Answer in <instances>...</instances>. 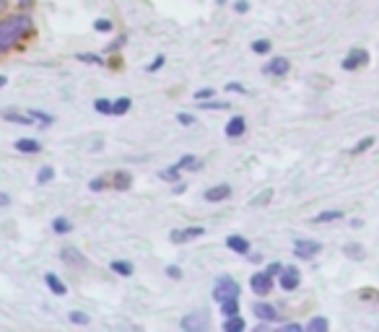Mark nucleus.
Returning a JSON list of instances; mask_svg holds the SVG:
<instances>
[{"label":"nucleus","instance_id":"50","mask_svg":"<svg viewBox=\"0 0 379 332\" xmlns=\"http://www.w3.org/2000/svg\"><path fill=\"white\" fill-rule=\"evenodd\" d=\"M8 203H11V197H8L6 193H0V208H6Z\"/></svg>","mask_w":379,"mask_h":332},{"label":"nucleus","instance_id":"31","mask_svg":"<svg viewBox=\"0 0 379 332\" xmlns=\"http://www.w3.org/2000/svg\"><path fill=\"white\" fill-rule=\"evenodd\" d=\"M94 109L101 112V115H112V101H109V99H97V101H94Z\"/></svg>","mask_w":379,"mask_h":332},{"label":"nucleus","instance_id":"19","mask_svg":"<svg viewBox=\"0 0 379 332\" xmlns=\"http://www.w3.org/2000/svg\"><path fill=\"white\" fill-rule=\"evenodd\" d=\"M343 252H346V257H351V260H364L367 257V252H364V246L361 244H346L343 246Z\"/></svg>","mask_w":379,"mask_h":332},{"label":"nucleus","instance_id":"22","mask_svg":"<svg viewBox=\"0 0 379 332\" xmlns=\"http://www.w3.org/2000/svg\"><path fill=\"white\" fill-rule=\"evenodd\" d=\"M221 311H224V317H234V314H239V301L237 299L221 301Z\"/></svg>","mask_w":379,"mask_h":332},{"label":"nucleus","instance_id":"25","mask_svg":"<svg viewBox=\"0 0 379 332\" xmlns=\"http://www.w3.org/2000/svg\"><path fill=\"white\" fill-rule=\"evenodd\" d=\"M130 184H133V177L128 172H117V174H115V187H117V190H128Z\"/></svg>","mask_w":379,"mask_h":332},{"label":"nucleus","instance_id":"47","mask_svg":"<svg viewBox=\"0 0 379 332\" xmlns=\"http://www.w3.org/2000/svg\"><path fill=\"white\" fill-rule=\"evenodd\" d=\"M162 65H164V57H162V55H159V57H156V60H153V63H151V68H148V70H151V73H156V70H159Z\"/></svg>","mask_w":379,"mask_h":332},{"label":"nucleus","instance_id":"36","mask_svg":"<svg viewBox=\"0 0 379 332\" xmlns=\"http://www.w3.org/2000/svg\"><path fill=\"white\" fill-rule=\"evenodd\" d=\"M29 115H32V117L37 119V122H44V125H52V117H50V115H44V112H37V109H34V112H29Z\"/></svg>","mask_w":379,"mask_h":332},{"label":"nucleus","instance_id":"10","mask_svg":"<svg viewBox=\"0 0 379 332\" xmlns=\"http://www.w3.org/2000/svg\"><path fill=\"white\" fill-rule=\"evenodd\" d=\"M226 197H231V187H229V184H216V187H211L206 193L208 203H221V200H226Z\"/></svg>","mask_w":379,"mask_h":332},{"label":"nucleus","instance_id":"21","mask_svg":"<svg viewBox=\"0 0 379 332\" xmlns=\"http://www.w3.org/2000/svg\"><path fill=\"white\" fill-rule=\"evenodd\" d=\"M112 270H115L117 275H125V278L133 275V265L130 262H125V260H115V262H112Z\"/></svg>","mask_w":379,"mask_h":332},{"label":"nucleus","instance_id":"42","mask_svg":"<svg viewBox=\"0 0 379 332\" xmlns=\"http://www.w3.org/2000/svg\"><path fill=\"white\" fill-rule=\"evenodd\" d=\"M166 275H169V278H174V280H179V278H182V270L177 268V265H169V268H166Z\"/></svg>","mask_w":379,"mask_h":332},{"label":"nucleus","instance_id":"1","mask_svg":"<svg viewBox=\"0 0 379 332\" xmlns=\"http://www.w3.org/2000/svg\"><path fill=\"white\" fill-rule=\"evenodd\" d=\"M29 34H34V21L29 16H11L0 21V52H8Z\"/></svg>","mask_w":379,"mask_h":332},{"label":"nucleus","instance_id":"20","mask_svg":"<svg viewBox=\"0 0 379 332\" xmlns=\"http://www.w3.org/2000/svg\"><path fill=\"white\" fill-rule=\"evenodd\" d=\"M44 280H47V286L52 289V293H57V296H63V293H66V283L57 278V275H52V273H50V275H47Z\"/></svg>","mask_w":379,"mask_h":332},{"label":"nucleus","instance_id":"44","mask_svg":"<svg viewBox=\"0 0 379 332\" xmlns=\"http://www.w3.org/2000/svg\"><path fill=\"white\" fill-rule=\"evenodd\" d=\"M361 299L377 301V299H379V293H374V289H364V291H361Z\"/></svg>","mask_w":379,"mask_h":332},{"label":"nucleus","instance_id":"6","mask_svg":"<svg viewBox=\"0 0 379 332\" xmlns=\"http://www.w3.org/2000/svg\"><path fill=\"white\" fill-rule=\"evenodd\" d=\"M206 327H208V314H206V311H193V314L182 317V330H187V332H203Z\"/></svg>","mask_w":379,"mask_h":332},{"label":"nucleus","instance_id":"35","mask_svg":"<svg viewBox=\"0 0 379 332\" xmlns=\"http://www.w3.org/2000/svg\"><path fill=\"white\" fill-rule=\"evenodd\" d=\"M78 60H84V63H91V65H101V55H78Z\"/></svg>","mask_w":379,"mask_h":332},{"label":"nucleus","instance_id":"38","mask_svg":"<svg viewBox=\"0 0 379 332\" xmlns=\"http://www.w3.org/2000/svg\"><path fill=\"white\" fill-rule=\"evenodd\" d=\"M94 193H99V190H107V179L104 177H99V179H91V184H88Z\"/></svg>","mask_w":379,"mask_h":332},{"label":"nucleus","instance_id":"49","mask_svg":"<svg viewBox=\"0 0 379 332\" xmlns=\"http://www.w3.org/2000/svg\"><path fill=\"white\" fill-rule=\"evenodd\" d=\"M229 91H237V94H244V86H239V84H229Z\"/></svg>","mask_w":379,"mask_h":332},{"label":"nucleus","instance_id":"43","mask_svg":"<svg viewBox=\"0 0 379 332\" xmlns=\"http://www.w3.org/2000/svg\"><path fill=\"white\" fill-rule=\"evenodd\" d=\"M211 97H213V91H211V88H200V91H195L197 101H206V99H211Z\"/></svg>","mask_w":379,"mask_h":332},{"label":"nucleus","instance_id":"2","mask_svg":"<svg viewBox=\"0 0 379 332\" xmlns=\"http://www.w3.org/2000/svg\"><path fill=\"white\" fill-rule=\"evenodd\" d=\"M213 299L221 304V301L226 299H239V283L231 275H224V278L216 280V286H213Z\"/></svg>","mask_w":379,"mask_h":332},{"label":"nucleus","instance_id":"48","mask_svg":"<svg viewBox=\"0 0 379 332\" xmlns=\"http://www.w3.org/2000/svg\"><path fill=\"white\" fill-rule=\"evenodd\" d=\"M283 332H302V324H286Z\"/></svg>","mask_w":379,"mask_h":332},{"label":"nucleus","instance_id":"37","mask_svg":"<svg viewBox=\"0 0 379 332\" xmlns=\"http://www.w3.org/2000/svg\"><path fill=\"white\" fill-rule=\"evenodd\" d=\"M70 322H73V324H88V317L81 314V311H70Z\"/></svg>","mask_w":379,"mask_h":332},{"label":"nucleus","instance_id":"28","mask_svg":"<svg viewBox=\"0 0 379 332\" xmlns=\"http://www.w3.org/2000/svg\"><path fill=\"white\" fill-rule=\"evenodd\" d=\"M371 146H374V138L369 135V138L358 140L356 146H353V150H351V153H353V156H358V153H364V150H369V148H371Z\"/></svg>","mask_w":379,"mask_h":332},{"label":"nucleus","instance_id":"7","mask_svg":"<svg viewBox=\"0 0 379 332\" xmlns=\"http://www.w3.org/2000/svg\"><path fill=\"white\" fill-rule=\"evenodd\" d=\"M302 283V273L296 268H283L281 270V289L283 291H296Z\"/></svg>","mask_w":379,"mask_h":332},{"label":"nucleus","instance_id":"39","mask_svg":"<svg viewBox=\"0 0 379 332\" xmlns=\"http://www.w3.org/2000/svg\"><path fill=\"white\" fill-rule=\"evenodd\" d=\"M94 29H97V32H109V29H112V21L99 19V21H94Z\"/></svg>","mask_w":379,"mask_h":332},{"label":"nucleus","instance_id":"34","mask_svg":"<svg viewBox=\"0 0 379 332\" xmlns=\"http://www.w3.org/2000/svg\"><path fill=\"white\" fill-rule=\"evenodd\" d=\"M177 174H179V166L174 164L172 169H166V172H162L159 177H162V179H166V182H174V179H177Z\"/></svg>","mask_w":379,"mask_h":332},{"label":"nucleus","instance_id":"13","mask_svg":"<svg viewBox=\"0 0 379 332\" xmlns=\"http://www.w3.org/2000/svg\"><path fill=\"white\" fill-rule=\"evenodd\" d=\"M60 257L66 260L68 265H78V268H81V265H86V257H84L78 249H73V246H66V249L60 252Z\"/></svg>","mask_w":379,"mask_h":332},{"label":"nucleus","instance_id":"4","mask_svg":"<svg viewBox=\"0 0 379 332\" xmlns=\"http://www.w3.org/2000/svg\"><path fill=\"white\" fill-rule=\"evenodd\" d=\"M249 289L255 291L257 296H268L273 291V275L271 273H255V275L249 278Z\"/></svg>","mask_w":379,"mask_h":332},{"label":"nucleus","instance_id":"51","mask_svg":"<svg viewBox=\"0 0 379 332\" xmlns=\"http://www.w3.org/2000/svg\"><path fill=\"white\" fill-rule=\"evenodd\" d=\"M19 3H21L23 8H32V3H34V0H19Z\"/></svg>","mask_w":379,"mask_h":332},{"label":"nucleus","instance_id":"45","mask_svg":"<svg viewBox=\"0 0 379 332\" xmlns=\"http://www.w3.org/2000/svg\"><path fill=\"white\" fill-rule=\"evenodd\" d=\"M234 11H237V13H247L249 11V3H247V0H239L237 6H234Z\"/></svg>","mask_w":379,"mask_h":332},{"label":"nucleus","instance_id":"5","mask_svg":"<svg viewBox=\"0 0 379 332\" xmlns=\"http://www.w3.org/2000/svg\"><path fill=\"white\" fill-rule=\"evenodd\" d=\"M369 63V52L367 50H361V47H353L351 52L343 57V70H358V68H364Z\"/></svg>","mask_w":379,"mask_h":332},{"label":"nucleus","instance_id":"27","mask_svg":"<svg viewBox=\"0 0 379 332\" xmlns=\"http://www.w3.org/2000/svg\"><path fill=\"white\" fill-rule=\"evenodd\" d=\"M52 228H55V234H68L73 226H70V221H68V218H55Z\"/></svg>","mask_w":379,"mask_h":332},{"label":"nucleus","instance_id":"41","mask_svg":"<svg viewBox=\"0 0 379 332\" xmlns=\"http://www.w3.org/2000/svg\"><path fill=\"white\" fill-rule=\"evenodd\" d=\"M281 270H283V265H281V262H271V265H268V268H265V273H271L273 278H275V275H281Z\"/></svg>","mask_w":379,"mask_h":332},{"label":"nucleus","instance_id":"24","mask_svg":"<svg viewBox=\"0 0 379 332\" xmlns=\"http://www.w3.org/2000/svg\"><path fill=\"white\" fill-rule=\"evenodd\" d=\"M6 119L8 122H19V125H32L34 122L32 115H19V112H6Z\"/></svg>","mask_w":379,"mask_h":332},{"label":"nucleus","instance_id":"54","mask_svg":"<svg viewBox=\"0 0 379 332\" xmlns=\"http://www.w3.org/2000/svg\"><path fill=\"white\" fill-rule=\"evenodd\" d=\"M218 3H226V0H218Z\"/></svg>","mask_w":379,"mask_h":332},{"label":"nucleus","instance_id":"46","mask_svg":"<svg viewBox=\"0 0 379 332\" xmlns=\"http://www.w3.org/2000/svg\"><path fill=\"white\" fill-rule=\"evenodd\" d=\"M122 44H125V37H119V39H115V42L109 44V50H107V52H115V50H119Z\"/></svg>","mask_w":379,"mask_h":332},{"label":"nucleus","instance_id":"11","mask_svg":"<svg viewBox=\"0 0 379 332\" xmlns=\"http://www.w3.org/2000/svg\"><path fill=\"white\" fill-rule=\"evenodd\" d=\"M206 234V228H200V226H190V228H184V231H172V242H190V239H197V236Z\"/></svg>","mask_w":379,"mask_h":332},{"label":"nucleus","instance_id":"30","mask_svg":"<svg viewBox=\"0 0 379 332\" xmlns=\"http://www.w3.org/2000/svg\"><path fill=\"white\" fill-rule=\"evenodd\" d=\"M52 177H55V169H52V166H42V169H39V174H37V182L44 184V182H50Z\"/></svg>","mask_w":379,"mask_h":332},{"label":"nucleus","instance_id":"17","mask_svg":"<svg viewBox=\"0 0 379 332\" xmlns=\"http://www.w3.org/2000/svg\"><path fill=\"white\" fill-rule=\"evenodd\" d=\"M244 330V320L234 314V317H224V332H242Z\"/></svg>","mask_w":379,"mask_h":332},{"label":"nucleus","instance_id":"52","mask_svg":"<svg viewBox=\"0 0 379 332\" xmlns=\"http://www.w3.org/2000/svg\"><path fill=\"white\" fill-rule=\"evenodd\" d=\"M6 8H8V0H0V13L6 11Z\"/></svg>","mask_w":379,"mask_h":332},{"label":"nucleus","instance_id":"16","mask_svg":"<svg viewBox=\"0 0 379 332\" xmlns=\"http://www.w3.org/2000/svg\"><path fill=\"white\" fill-rule=\"evenodd\" d=\"M16 150H21V153H39L42 146H39V140L21 138V140H16Z\"/></svg>","mask_w":379,"mask_h":332},{"label":"nucleus","instance_id":"8","mask_svg":"<svg viewBox=\"0 0 379 332\" xmlns=\"http://www.w3.org/2000/svg\"><path fill=\"white\" fill-rule=\"evenodd\" d=\"M252 311H255V314H257L262 322H275V320H278V309H275V306H271V304H265V301H257Z\"/></svg>","mask_w":379,"mask_h":332},{"label":"nucleus","instance_id":"40","mask_svg":"<svg viewBox=\"0 0 379 332\" xmlns=\"http://www.w3.org/2000/svg\"><path fill=\"white\" fill-rule=\"evenodd\" d=\"M177 122H179V125H193L195 117H193V115H187V112H179V115H177Z\"/></svg>","mask_w":379,"mask_h":332},{"label":"nucleus","instance_id":"14","mask_svg":"<svg viewBox=\"0 0 379 332\" xmlns=\"http://www.w3.org/2000/svg\"><path fill=\"white\" fill-rule=\"evenodd\" d=\"M226 246L229 249H234V252H237V255H247L249 252V242L247 239H244V236H229L226 239Z\"/></svg>","mask_w":379,"mask_h":332},{"label":"nucleus","instance_id":"29","mask_svg":"<svg viewBox=\"0 0 379 332\" xmlns=\"http://www.w3.org/2000/svg\"><path fill=\"white\" fill-rule=\"evenodd\" d=\"M273 200V190H265V193H260L255 200H252V208H260V205H268Z\"/></svg>","mask_w":379,"mask_h":332},{"label":"nucleus","instance_id":"12","mask_svg":"<svg viewBox=\"0 0 379 332\" xmlns=\"http://www.w3.org/2000/svg\"><path fill=\"white\" fill-rule=\"evenodd\" d=\"M244 130H247V119L239 117V115L226 122V135L229 138H239V135H244Z\"/></svg>","mask_w":379,"mask_h":332},{"label":"nucleus","instance_id":"18","mask_svg":"<svg viewBox=\"0 0 379 332\" xmlns=\"http://www.w3.org/2000/svg\"><path fill=\"white\" fill-rule=\"evenodd\" d=\"M307 330L309 332H327L330 330V322H327L325 317H314V320H309Z\"/></svg>","mask_w":379,"mask_h":332},{"label":"nucleus","instance_id":"23","mask_svg":"<svg viewBox=\"0 0 379 332\" xmlns=\"http://www.w3.org/2000/svg\"><path fill=\"white\" fill-rule=\"evenodd\" d=\"M130 99L128 97H122V99H117V101H112V115H125L128 109H130Z\"/></svg>","mask_w":379,"mask_h":332},{"label":"nucleus","instance_id":"26","mask_svg":"<svg viewBox=\"0 0 379 332\" xmlns=\"http://www.w3.org/2000/svg\"><path fill=\"white\" fill-rule=\"evenodd\" d=\"M177 166L179 169H200V161L195 156H182V159L177 161Z\"/></svg>","mask_w":379,"mask_h":332},{"label":"nucleus","instance_id":"53","mask_svg":"<svg viewBox=\"0 0 379 332\" xmlns=\"http://www.w3.org/2000/svg\"><path fill=\"white\" fill-rule=\"evenodd\" d=\"M6 86V75H0V88Z\"/></svg>","mask_w":379,"mask_h":332},{"label":"nucleus","instance_id":"32","mask_svg":"<svg viewBox=\"0 0 379 332\" xmlns=\"http://www.w3.org/2000/svg\"><path fill=\"white\" fill-rule=\"evenodd\" d=\"M252 52L268 55V52H271V42H268V39H257V42L252 44Z\"/></svg>","mask_w":379,"mask_h":332},{"label":"nucleus","instance_id":"15","mask_svg":"<svg viewBox=\"0 0 379 332\" xmlns=\"http://www.w3.org/2000/svg\"><path fill=\"white\" fill-rule=\"evenodd\" d=\"M343 211L340 208H333V211H322V213L314 215V224H330V221H340L343 218Z\"/></svg>","mask_w":379,"mask_h":332},{"label":"nucleus","instance_id":"9","mask_svg":"<svg viewBox=\"0 0 379 332\" xmlns=\"http://www.w3.org/2000/svg\"><path fill=\"white\" fill-rule=\"evenodd\" d=\"M289 68H291V63H289L286 57H273L271 63L265 65V73L268 75H286L289 73Z\"/></svg>","mask_w":379,"mask_h":332},{"label":"nucleus","instance_id":"3","mask_svg":"<svg viewBox=\"0 0 379 332\" xmlns=\"http://www.w3.org/2000/svg\"><path fill=\"white\" fill-rule=\"evenodd\" d=\"M320 249H322V244H320V242H312V239H296V242H293V255L302 260L317 257Z\"/></svg>","mask_w":379,"mask_h":332},{"label":"nucleus","instance_id":"33","mask_svg":"<svg viewBox=\"0 0 379 332\" xmlns=\"http://www.w3.org/2000/svg\"><path fill=\"white\" fill-rule=\"evenodd\" d=\"M200 109H229L231 104H226V101H208L206 99V104H197Z\"/></svg>","mask_w":379,"mask_h":332}]
</instances>
